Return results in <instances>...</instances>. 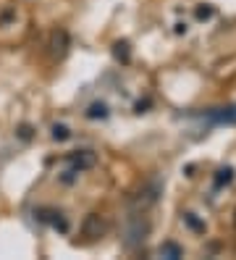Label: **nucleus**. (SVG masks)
I'll list each match as a JSON object with an SVG mask.
<instances>
[{
  "instance_id": "f257e3e1",
  "label": "nucleus",
  "mask_w": 236,
  "mask_h": 260,
  "mask_svg": "<svg viewBox=\"0 0 236 260\" xmlns=\"http://www.w3.org/2000/svg\"><path fill=\"white\" fill-rule=\"evenodd\" d=\"M108 232V221L100 216V213H89V216L82 221V237L94 242V239H103Z\"/></svg>"
},
{
  "instance_id": "f03ea898",
  "label": "nucleus",
  "mask_w": 236,
  "mask_h": 260,
  "mask_svg": "<svg viewBox=\"0 0 236 260\" xmlns=\"http://www.w3.org/2000/svg\"><path fill=\"white\" fill-rule=\"evenodd\" d=\"M69 45H71V40H69V32H66V29H53V32H50V40H47V53H50L53 60H60V58H66Z\"/></svg>"
},
{
  "instance_id": "7ed1b4c3",
  "label": "nucleus",
  "mask_w": 236,
  "mask_h": 260,
  "mask_svg": "<svg viewBox=\"0 0 236 260\" xmlns=\"http://www.w3.org/2000/svg\"><path fill=\"white\" fill-rule=\"evenodd\" d=\"M150 232V223L145 221V213H137V216L129 218V223H126V244H137L147 237Z\"/></svg>"
},
{
  "instance_id": "20e7f679",
  "label": "nucleus",
  "mask_w": 236,
  "mask_h": 260,
  "mask_svg": "<svg viewBox=\"0 0 236 260\" xmlns=\"http://www.w3.org/2000/svg\"><path fill=\"white\" fill-rule=\"evenodd\" d=\"M69 163H71V171L82 174V171H87V168L97 166V155H94L92 150H76V152L69 155Z\"/></svg>"
},
{
  "instance_id": "39448f33",
  "label": "nucleus",
  "mask_w": 236,
  "mask_h": 260,
  "mask_svg": "<svg viewBox=\"0 0 236 260\" xmlns=\"http://www.w3.org/2000/svg\"><path fill=\"white\" fill-rule=\"evenodd\" d=\"M157 192H160V189H157L155 184H152V187H145V189H142V192L134 197V208H137L139 213H145L150 205L157 203Z\"/></svg>"
},
{
  "instance_id": "423d86ee",
  "label": "nucleus",
  "mask_w": 236,
  "mask_h": 260,
  "mask_svg": "<svg viewBox=\"0 0 236 260\" xmlns=\"http://www.w3.org/2000/svg\"><path fill=\"white\" fill-rule=\"evenodd\" d=\"M40 221L53 223L55 229H60V232H66V229H69V223H66V218H63L60 210H40Z\"/></svg>"
},
{
  "instance_id": "0eeeda50",
  "label": "nucleus",
  "mask_w": 236,
  "mask_h": 260,
  "mask_svg": "<svg viewBox=\"0 0 236 260\" xmlns=\"http://www.w3.org/2000/svg\"><path fill=\"white\" fill-rule=\"evenodd\" d=\"M157 255H160V257H168V260H176V257L184 255V250H181V244H176V242H163L160 250H157Z\"/></svg>"
},
{
  "instance_id": "6e6552de",
  "label": "nucleus",
  "mask_w": 236,
  "mask_h": 260,
  "mask_svg": "<svg viewBox=\"0 0 236 260\" xmlns=\"http://www.w3.org/2000/svg\"><path fill=\"white\" fill-rule=\"evenodd\" d=\"M87 118H108V105L105 103H92L87 108Z\"/></svg>"
},
{
  "instance_id": "1a4fd4ad",
  "label": "nucleus",
  "mask_w": 236,
  "mask_h": 260,
  "mask_svg": "<svg viewBox=\"0 0 236 260\" xmlns=\"http://www.w3.org/2000/svg\"><path fill=\"white\" fill-rule=\"evenodd\" d=\"M113 55L126 63V60H129V42H116L113 45Z\"/></svg>"
},
{
  "instance_id": "9d476101",
  "label": "nucleus",
  "mask_w": 236,
  "mask_h": 260,
  "mask_svg": "<svg viewBox=\"0 0 236 260\" xmlns=\"http://www.w3.org/2000/svg\"><path fill=\"white\" fill-rule=\"evenodd\" d=\"M69 137H71L69 126H63V124H55V126H53V140L63 142V140H69Z\"/></svg>"
},
{
  "instance_id": "9b49d317",
  "label": "nucleus",
  "mask_w": 236,
  "mask_h": 260,
  "mask_svg": "<svg viewBox=\"0 0 236 260\" xmlns=\"http://www.w3.org/2000/svg\"><path fill=\"white\" fill-rule=\"evenodd\" d=\"M231 179H233V171H231V168H220L218 176H215V184H218V187H220V184H228Z\"/></svg>"
},
{
  "instance_id": "f8f14e48",
  "label": "nucleus",
  "mask_w": 236,
  "mask_h": 260,
  "mask_svg": "<svg viewBox=\"0 0 236 260\" xmlns=\"http://www.w3.org/2000/svg\"><path fill=\"white\" fill-rule=\"evenodd\" d=\"M184 221H186L189 226H192V229H197V232H205V223H199V221L192 216V213H186V216H184Z\"/></svg>"
},
{
  "instance_id": "ddd939ff",
  "label": "nucleus",
  "mask_w": 236,
  "mask_h": 260,
  "mask_svg": "<svg viewBox=\"0 0 236 260\" xmlns=\"http://www.w3.org/2000/svg\"><path fill=\"white\" fill-rule=\"evenodd\" d=\"M194 13H197V19H210V16H213V8H210V6H199Z\"/></svg>"
},
{
  "instance_id": "4468645a",
  "label": "nucleus",
  "mask_w": 236,
  "mask_h": 260,
  "mask_svg": "<svg viewBox=\"0 0 236 260\" xmlns=\"http://www.w3.org/2000/svg\"><path fill=\"white\" fill-rule=\"evenodd\" d=\"M19 137H21V140H31V129L24 124V126H19Z\"/></svg>"
}]
</instances>
